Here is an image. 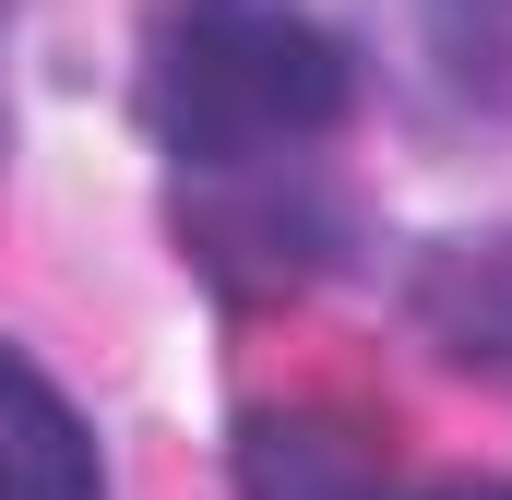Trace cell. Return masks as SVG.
I'll use <instances>...</instances> for the list:
<instances>
[{"mask_svg":"<svg viewBox=\"0 0 512 500\" xmlns=\"http://www.w3.org/2000/svg\"><path fill=\"white\" fill-rule=\"evenodd\" d=\"M0 500H108L96 429L72 417V393L0 346Z\"/></svg>","mask_w":512,"mask_h":500,"instance_id":"obj_2","label":"cell"},{"mask_svg":"<svg viewBox=\"0 0 512 500\" xmlns=\"http://www.w3.org/2000/svg\"><path fill=\"white\" fill-rule=\"evenodd\" d=\"M441 500H512V489H489V477H477V489H441Z\"/></svg>","mask_w":512,"mask_h":500,"instance_id":"obj_5","label":"cell"},{"mask_svg":"<svg viewBox=\"0 0 512 500\" xmlns=\"http://www.w3.org/2000/svg\"><path fill=\"white\" fill-rule=\"evenodd\" d=\"M239 477H251V500H382L370 453H346V441H322V429H274V417L251 429Z\"/></svg>","mask_w":512,"mask_h":500,"instance_id":"obj_4","label":"cell"},{"mask_svg":"<svg viewBox=\"0 0 512 500\" xmlns=\"http://www.w3.org/2000/svg\"><path fill=\"white\" fill-rule=\"evenodd\" d=\"M346 96L358 72L334 24H310L298 0H155L143 12V120L203 179L310 155L346 120Z\"/></svg>","mask_w":512,"mask_h":500,"instance_id":"obj_1","label":"cell"},{"mask_svg":"<svg viewBox=\"0 0 512 500\" xmlns=\"http://www.w3.org/2000/svg\"><path fill=\"white\" fill-rule=\"evenodd\" d=\"M417 322H429L465 370L512 381V239H441L417 262Z\"/></svg>","mask_w":512,"mask_h":500,"instance_id":"obj_3","label":"cell"}]
</instances>
